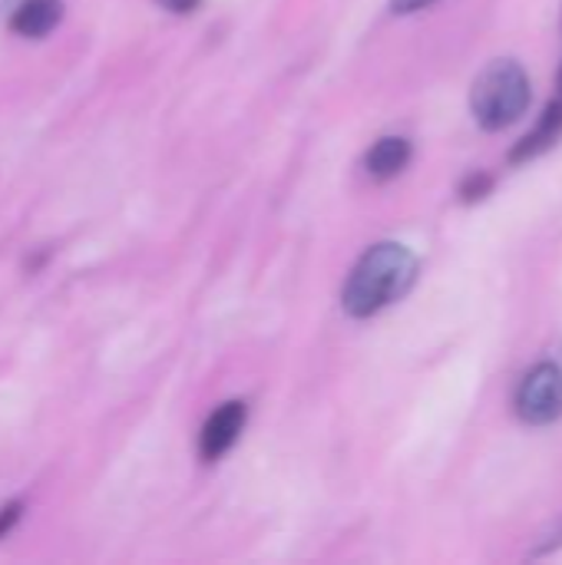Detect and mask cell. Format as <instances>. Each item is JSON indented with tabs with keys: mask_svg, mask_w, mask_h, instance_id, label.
I'll return each instance as SVG.
<instances>
[{
	"mask_svg": "<svg viewBox=\"0 0 562 565\" xmlns=\"http://www.w3.org/2000/svg\"><path fill=\"white\" fill-rule=\"evenodd\" d=\"M417 278V258L401 242H378L371 245L354 271L348 275V285L341 291V305L351 318H374L397 298L411 291Z\"/></svg>",
	"mask_w": 562,
	"mask_h": 565,
	"instance_id": "1",
	"label": "cell"
},
{
	"mask_svg": "<svg viewBox=\"0 0 562 565\" xmlns=\"http://www.w3.org/2000/svg\"><path fill=\"white\" fill-rule=\"evenodd\" d=\"M494 192V175L490 172H470L460 182V202H480Z\"/></svg>",
	"mask_w": 562,
	"mask_h": 565,
	"instance_id": "8",
	"label": "cell"
},
{
	"mask_svg": "<svg viewBox=\"0 0 562 565\" xmlns=\"http://www.w3.org/2000/svg\"><path fill=\"white\" fill-rule=\"evenodd\" d=\"M431 3H437V0H391V10L394 13H417Z\"/></svg>",
	"mask_w": 562,
	"mask_h": 565,
	"instance_id": "10",
	"label": "cell"
},
{
	"mask_svg": "<svg viewBox=\"0 0 562 565\" xmlns=\"http://www.w3.org/2000/svg\"><path fill=\"white\" fill-rule=\"evenodd\" d=\"M530 76L517 60H494L470 89V113L480 129L500 132L513 126L530 106Z\"/></svg>",
	"mask_w": 562,
	"mask_h": 565,
	"instance_id": "2",
	"label": "cell"
},
{
	"mask_svg": "<svg viewBox=\"0 0 562 565\" xmlns=\"http://www.w3.org/2000/svg\"><path fill=\"white\" fill-rule=\"evenodd\" d=\"M63 17V3L60 0H23L17 10H13V20L10 26L20 33V36H46Z\"/></svg>",
	"mask_w": 562,
	"mask_h": 565,
	"instance_id": "7",
	"label": "cell"
},
{
	"mask_svg": "<svg viewBox=\"0 0 562 565\" xmlns=\"http://www.w3.org/2000/svg\"><path fill=\"white\" fill-rule=\"evenodd\" d=\"M562 132V99H553L550 106H547V113L540 116V122L510 149V162H530V159H537L543 149H550L556 139H560Z\"/></svg>",
	"mask_w": 562,
	"mask_h": 565,
	"instance_id": "5",
	"label": "cell"
},
{
	"mask_svg": "<svg viewBox=\"0 0 562 565\" xmlns=\"http://www.w3.org/2000/svg\"><path fill=\"white\" fill-rule=\"evenodd\" d=\"M169 13H192L199 7V0H159Z\"/></svg>",
	"mask_w": 562,
	"mask_h": 565,
	"instance_id": "11",
	"label": "cell"
},
{
	"mask_svg": "<svg viewBox=\"0 0 562 565\" xmlns=\"http://www.w3.org/2000/svg\"><path fill=\"white\" fill-rule=\"evenodd\" d=\"M407 162H411V142L404 136H384L364 156V169L371 179H394L407 169Z\"/></svg>",
	"mask_w": 562,
	"mask_h": 565,
	"instance_id": "6",
	"label": "cell"
},
{
	"mask_svg": "<svg viewBox=\"0 0 562 565\" xmlns=\"http://www.w3.org/2000/svg\"><path fill=\"white\" fill-rule=\"evenodd\" d=\"M245 420H248V407H245L242 401L222 404V407L205 420V427H202V434H199V457H202L205 463L222 460V457L235 447L238 434L245 430Z\"/></svg>",
	"mask_w": 562,
	"mask_h": 565,
	"instance_id": "4",
	"label": "cell"
},
{
	"mask_svg": "<svg viewBox=\"0 0 562 565\" xmlns=\"http://www.w3.org/2000/svg\"><path fill=\"white\" fill-rule=\"evenodd\" d=\"M517 417L530 427H547L562 417V364L540 361L527 371L517 391Z\"/></svg>",
	"mask_w": 562,
	"mask_h": 565,
	"instance_id": "3",
	"label": "cell"
},
{
	"mask_svg": "<svg viewBox=\"0 0 562 565\" xmlns=\"http://www.w3.org/2000/svg\"><path fill=\"white\" fill-rule=\"evenodd\" d=\"M556 83H560V93H562V66H560V76H556Z\"/></svg>",
	"mask_w": 562,
	"mask_h": 565,
	"instance_id": "12",
	"label": "cell"
},
{
	"mask_svg": "<svg viewBox=\"0 0 562 565\" xmlns=\"http://www.w3.org/2000/svg\"><path fill=\"white\" fill-rule=\"evenodd\" d=\"M20 513H23V503H7L3 510H0V540L17 526V520H20Z\"/></svg>",
	"mask_w": 562,
	"mask_h": 565,
	"instance_id": "9",
	"label": "cell"
}]
</instances>
